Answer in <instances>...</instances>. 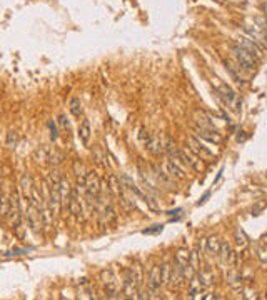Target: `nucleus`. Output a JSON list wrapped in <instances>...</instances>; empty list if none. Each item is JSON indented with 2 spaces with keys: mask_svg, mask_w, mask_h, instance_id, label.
Here are the masks:
<instances>
[{
  "mask_svg": "<svg viewBox=\"0 0 267 300\" xmlns=\"http://www.w3.org/2000/svg\"><path fill=\"white\" fill-rule=\"evenodd\" d=\"M142 284V267L139 264H134L129 270L125 272V280L122 287L124 298H140L139 297V287Z\"/></svg>",
  "mask_w": 267,
  "mask_h": 300,
  "instance_id": "nucleus-1",
  "label": "nucleus"
},
{
  "mask_svg": "<svg viewBox=\"0 0 267 300\" xmlns=\"http://www.w3.org/2000/svg\"><path fill=\"white\" fill-rule=\"evenodd\" d=\"M60 180H62V175H60L59 170H52L49 175V184H47V189H49V205L50 210L53 213V217L60 212Z\"/></svg>",
  "mask_w": 267,
  "mask_h": 300,
  "instance_id": "nucleus-2",
  "label": "nucleus"
},
{
  "mask_svg": "<svg viewBox=\"0 0 267 300\" xmlns=\"http://www.w3.org/2000/svg\"><path fill=\"white\" fill-rule=\"evenodd\" d=\"M5 220L9 222L12 230H17L20 224H22L24 215H22V207H20V193L17 189H12L10 200H9V210H7Z\"/></svg>",
  "mask_w": 267,
  "mask_h": 300,
  "instance_id": "nucleus-3",
  "label": "nucleus"
},
{
  "mask_svg": "<svg viewBox=\"0 0 267 300\" xmlns=\"http://www.w3.org/2000/svg\"><path fill=\"white\" fill-rule=\"evenodd\" d=\"M100 284L104 287V292L107 298H120L122 295L119 293V285H117V278L116 273L112 269H104L100 272Z\"/></svg>",
  "mask_w": 267,
  "mask_h": 300,
  "instance_id": "nucleus-4",
  "label": "nucleus"
},
{
  "mask_svg": "<svg viewBox=\"0 0 267 300\" xmlns=\"http://www.w3.org/2000/svg\"><path fill=\"white\" fill-rule=\"evenodd\" d=\"M100 189H102V185H100V178L96 172H87V178H85V185H84V190H85V197H87V204L92 209L93 204H96V198L99 195Z\"/></svg>",
  "mask_w": 267,
  "mask_h": 300,
  "instance_id": "nucleus-5",
  "label": "nucleus"
},
{
  "mask_svg": "<svg viewBox=\"0 0 267 300\" xmlns=\"http://www.w3.org/2000/svg\"><path fill=\"white\" fill-rule=\"evenodd\" d=\"M27 224H29V229L35 233V235H39L40 229H42V217H40L39 204L32 202V200L27 204Z\"/></svg>",
  "mask_w": 267,
  "mask_h": 300,
  "instance_id": "nucleus-6",
  "label": "nucleus"
},
{
  "mask_svg": "<svg viewBox=\"0 0 267 300\" xmlns=\"http://www.w3.org/2000/svg\"><path fill=\"white\" fill-rule=\"evenodd\" d=\"M232 52H234V55H236L239 65L242 67L245 72H254V69H256V58H254L251 52H247L244 47H240V45H234Z\"/></svg>",
  "mask_w": 267,
  "mask_h": 300,
  "instance_id": "nucleus-7",
  "label": "nucleus"
},
{
  "mask_svg": "<svg viewBox=\"0 0 267 300\" xmlns=\"http://www.w3.org/2000/svg\"><path fill=\"white\" fill-rule=\"evenodd\" d=\"M10 180L9 178H2L0 180V218L5 220L7 217V210H9V200H10Z\"/></svg>",
  "mask_w": 267,
  "mask_h": 300,
  "instance_id": "nucleus-8",
  "label": "nucleus"
},
{
  "mask_svg": "<svg viewBox=\"0 0 267 300\" xmlns=\"http://www.w3.org/2000/svg\"><path fill=\"white\" fill-rule=\"evenodd\" d=\"M185 282V277H184V267L179 265L177 262H174L170 265V272H169V278H167V287L172 290V289H179L180 285Z\"/></svg>",
  "mask_w": 267,
  "mask_h": 300,
  "instance_id": "nucleus-9",
  "label": "nucleus"
},
{
  "mask_svg": "<svg viewBox=\"0 0 267 300\" xmlns=\"http://www.w3.org/2000/svg\"><path fill=\"white\" fill-rule=\"evenodd\" d=\"M160 287H162V282H160V275H159V265H154L149 273V278H147V293H149L147 297L157 298Z\"/></svg>",
  "mask_w": 267,
  "mask_h": 300,
  "instance_id": "nucleus-10",
  "label": "nucleus"
},
{
  "mask_svg": "<svg viewBox=\"0 0 267 300\" xmlns=\"http://www.w3.org/2000/svg\"><path fill=\"white\" fill-rule=\"evenodd\" d=\"M67 210L75 218H84V210H82V202H80V190L77 187H72V192H70V198H69V204H67Z\"/></svg>",
  "mask_w": 267,
  "mask_h": 300,
  "instance_id": "nucleus-11",
  "label": "nucleus"
},
{
  "mask_svg": "<svg viewBox=\"0 0 267 300\" xmlns=\"http://www.w3.org/2000/svg\"><path fill=\"white\" fill-rule=\"evenodd\" d=\"M185 144H187V149H189L192 153H196L197 157H212V152L207 149V147L200 142L197 137H187L185 138Z\"/></svg>",
  "mask_w": 267,
  "mask_h": 300,
  "instance_id": "nucleus-12",
  "label": "nucleus"
},
{
  "mask_svg": "<svg viewBox=\"0 0 267 300\" xmlns=\"http://www.w3.org/2000/svg\"><path fill=\"white\" fill-rule=\"evenodd\" d=\"M216 89H217V93H219V97L224 100L225 104H229V105H234L237 102V95H236V92H234L232 89L227 84H222V82H219L216 85Z\"/></svg>",
  "mask_w": 267,
  "mask_h": 300,
  "instance_id": "nucleus-13",
  "label": "nucleus"
},
{
  "mask_svg": "<svg viewBox=\"0 0 267 300\" xmlns=\"http://www.w3.org/2000/svg\"><path fill=\"white\" fill-rule=\"evenodd\" d=\"M107 190H109L110 195L116 198H119L125 192L124 185L120 184V178L117 175H113V173H110V175L107 177Z\"/></svg>",
  "mask_w": 267,
  "mask_h": 300,
  "instance_id": "nucleus-14",
  "label": "nucleus"
},
{
  "mask_svg": "<svg viewBox=\"0 0 267 300\" xmlns=\"http://www.w3.org/2000/svg\"><path fill=\"white\" fill-rule=\"evenodd\" d=\"M194 120H196V127H200V129H205V130H214L216 132V125L211 120V117L207 115L205 112L202 110H196L194 112Z\"/></svg>",
  "mask_w": 267,
  "mask_h": 300,
  "instance_id": "nucleus-15",
  "label": "nucleus"
},
{
  "mask_svg": "<svg viewBox=\"0 0 267 300\" xmlns=\"http://www.w3.org/2000/svg\"><path fill=\"white\" fill-rule=\"evenodd\" d=\"M182 155H184V160H185V165H187V167H190L192 170L200 172V170L204 169L202 158H200V157H197L196 153H192L189 149L182 150Z\"/></svg>",
  "mask_w": 267,
  "mask_h": 300,
  "instance_id": "nucleus-16",
  "label": "nucleus"
},
{
  "mask_svg": "<svg viewBox=\"0 0 267 300\" xmlns=\"http://www.w3.org/2000/svg\"><path fill=\"white\" fill-rule=\"evenodd\" d=\"M194 133H196L197 138H204V140H209V142H214V144H219L222 137H220L219 130H205V129H200V127H196L194 125Z\"/></svg>",
  "mask_w": 267,
  "mask_h": 300,
  "instance_id": "nucleus-17",
  "label": "nucleus"
},
{
  "mask_svg": "<svg viewBox=\"0 0 267 300\" xmlns=\"http://www.w3.org/2000/svg\"><path fill=\"white\" fill-rule=\"evenodd\" d=\"M145 149L149 150L152 155H160L164 152V142L157 135H149L145 140Z\"/></svg>",
  "mask_w": 267,
  "mask_h": 300,
  "instance_id": "nucleus-18",
  "label": "nucleus"
},
{
  "mask_svg": "<svg viewBox=\"0 0 267 300\" xmlns=\"http://www.w3.org/2000/svg\"><path fill=\"white\" fill-rule=\"evenodd\" d=\"M73 173H75V178H77V189H84L85 185V178H87V169L85 165L80 162V160H73Z\"/></svg>",
  "mask_w": 267,
  "mask_h": 300,
  "instance_id": "nucleus-19",
  "label": "nucleus"
},
{
  "mask_svg": "<svg viewBox=\"0 0 267 300\" xmlns=\"http://www.w3.org/2000/svg\"><path fill=\"white\" fill-rule=\"evenodd\" d=\"M20 189H22V197L27 204L30 202L32 198V189H33V182H32V177L29 173H24L22 178H20Z\"/></svg>",
  "mask_w": 267,
  "mask_h": 300,
  "instance_id": "nucleus-20",
  "label": "nucleus"
},
{
  "mask_svg": "<svg viewBox=\"0 0 267 300\" xmlns=\"http://www.w3.org/2000/svg\"><path fill=\"white\" fill-rule=\"evenodd\" d=\"M70 192H72L70 182L65 177H62V180H60V207H62V209H67V204H69V198H70Z\"/></svg>",
  "mask_w": 267,
  "mask_h": 300,
  "instance_id": "nucleus-21",
  "label": "nucleus"
},
{
  "mask_svg": "<svg viewBox=\"0 0 267 300\" xmlns=\"http://www.w3.org/2000/svg\"><path fill=\"white\" fill-rule=\"evenodd\" d=\"M152 172H154V177H156V180L160 185H164L165 189H169V190L174 189V184H172L169 173H165L162 169H159V167H156V165L152 167Z\"/></svg>",
  "mask_w": 267,
  "mask_h": 300,
  "instance_id": "nucleus-22",
  "label": "nucleus"
},
{
  "mask_svg": "<svg viewBox=\"0 0 267 300\" xmlns=\"http://www.w3.org/2000/svg\"><path fill=\"white\" fill-rule=\"evenodd\" d=\"M90 135H92V129H90V122L87 118H84L79 125V137L82 140L84 145H89L90 142Z\"/></svg>",
  "mask_w": 267,
  "mask_h": 300,
  "instance_id": "nucleus-23",
  "label": "nucleus"
},
{
  "mask_svg": "<svg viewBox=\"0 0 267 300\" xmlns=\"http://www.w3.org/2000/svg\"><path fill=\"white\" fill-rule=\"evenodd\" d=\"M219 249H220V240L217 235H211L205 242V252L209 253L211 257H217L219 255Z\"/></svg>",
  "mask_w": 267,
  "mask_h": 300,
  "instance_id": "nucleus-24",
  "label": "nucleus"
},
{
  "mask_svg": "<svg viewBox=\"0 0 267 300\" xmlns=\"http://www.w3.org/2000/svg\"><path fill=\"white\" fill-rule=\"evenodd\" d=\"M197 278L200 280V284L204 285V289H209V287L214 284V278H216V275H214V272L211 269H204L196 273Z\"/></svg>",
  "mask_w": 267,
  "mask_h": 300,
  "instance_id": "nucleus-25",
  "label": "nucleus"
},
{
  "mask_svg": "<svg viewBox=\"0 0 267 300\" xmlns=\"http://www.w3.org/2000/svg\"><path fill=\"white\" fill-rule=\"evenodd\" d=\"M167 173H169L172 178H177V180L185 178L184 169L180 165H177L176 162H172V160H169V162H167Z\"/></svg>",
  "mask_w": 267,
  "mask_h": 300,
  "instance_id": "nucleus-26",
  "label": "nucleus"
},
{
  "mask_svg": "<svg viewBox=\"0 0 267 300\" xmlns=\"http://www.w3.org/2000/svg\"><path fill=\"white\" fill-rule=\"evenodd\" d=\"M219 257L222 258L224 264H231L232 258H234V252H232V247L227 244V242H220V249H219Z\"/></svg>",
  "mask_w": 267,
  "mask_h": 300,
  "instance_id": "nucleus-27",
  "label": "nucleus"
},
{
  "mask_svg": "<svg viewBox=\"0 0 267 300\" xmlns=\"http://www.w3.org/2000/svg\"><path fill=\"white\" fill-rule=\"evenodd\" d=\"M240 40H242V44H239V45L244 47V49L247 52H251L252 55H257V57L262 55V53H260V52H262V49H260V47L254 42V40H251V38H240Z\"/></svg>",
  "mask_w": 267,
  "mask_h": 300,
  "instance_id": "nucleus-28",
  "label": "nucleus"
},
{
  "mask_svg": "<svg viewBox=\"0 0 267 300\" xmlns=\"http://www.w3.org/2000/svg\"><path fill=\"white\" fill-rule=\"evenodd\" d=\"M236 244H237V250H239V253H240V252H242V253L247 252V247H249V240H247L244 230H240V229L236 230Z\"/></svg>",
  "mask_w": 267,
  "mask_h": 300,
  "instance_id": "nucleus-29",
  "label": "nucleus"
},
{
  "mask_svg": "<svg viewBox=\"0 0 267 300\" xmlns=\"http://www.w3.org/2000/svg\"><path fill=\"white\" fill-rule=\"evenodd\" d=\"M49 155H50V149L47 145H42L35 150V153H33V158H35L39 164H49Z\"/></svg>",
  "mask_w": 267,
  "mask_h": 300,
  "instance_id": "nucleus-30",
  "label": "nucleus"
},
{
  "mask_svg": "<svg viewBox=\"0 0 267 300\" xmlns=\"http://www.w3.org/2000/svg\"><path fill=\"white\" fill-rule=\"evenodd\" d=\"M227 284H229L234 290H240L242 287H240V275L236 269H231L227 272Z\"/></svg>",
  "mask_w": 267,
  "mask_h": 300,
  "instance_id": "nucleus-31",
  "label": "nucleus"
},
{
  "mask_svg": "<svg viewBox=\"0 0 267 300\" xmlns=\"http://www.w3.org/2000/svg\"><path fill=\"white\" fill-rule=\"evenodd\" d=\"M69 110L73 117H80L82 115V102H80L79 97H72L69 102Z\"/></svg>",
  "mask_w": 267,
  "mask_h": 300,
  "instance_id": "nucleus-32",
  "label": "nucleus"
},
{
  "mask_svg": "<svg viewBox=\"0 0 267 300\" xmlns=\"http://www.w3.org/2000/svg\"><path fill=\"white\" fill-rule=\"evenodd\" d=\"M169 272H170V262L165 258L164 262L159 265V275H160V282H162V285L167 284V278H169Z\"/></svg>",
  "mask_w": 267,
  "mask_h": 300,
  "instance_id": "nucleus-33",
  "label": "nucleus"
},
{
  "mask_svg": "<svg viewBox=\"0 0 267 300\" xmlns=\"http://www.w3.org/2000/svg\"><path fill=\"white\" fill-rule=\"evenodd\" d=\"M62 158H64V155H62V153H60L57 149H50L49 164H52V165H59L60 162H62Z\"/></svg>",
  "mask_w": 267,
  "mask_h": 300,
  "instance_id": "nucleus-34",
  "label": "nucleus"
},
{
  "mask_svg": "<svg viewBox=\"0 0 267 300\" xmlns=\"http://www.w3.org/2000/svg\"><path fill=\"white\" fill-rule=\"evenodd\" d=\"M15 144H17V132L10 130L9 133H7V147H9V149H13Z\"/></svg>",
  "mask_w": 267,
  "mask_h": 300,
  "instance_id": "nucleus-35",
  "label": "nucleus"
},
{
  "mask_svg": "<svg viewBox=\"0 0 267 300\" xmlns=\"http://www.w3.org/2000/svg\"><path fill=\"white\" fill-rule=\"evenodd\" d=\"M257 255L260 258V262L265 264V242H264V238H260V244H259V249H257Z\"/></svg>",
  "mask_w": 267,
  "mask_h": 300,
  "instance_id": "nucleus-36",
  "label": "nucleus"
},
{
  "mask_svg": "<svg viewBox=\"0 0 267 300\" xmlns=\"http://www.w3.org/2000/svg\"><path fill=\"white\" fill-rule=\"evenodd\" d=\"M59 122H60V127H62L64 130H69V129H70V124H69V120H67V117L64 115V113H62V115L59 117Z\"/></svg>",
  "mask_w": 267,
  "mask_h": 300,
  "instance_id": "nucleus-37",
  "label": "nucleus"
},
{
  "mask_svg": "<svg viewBox=\"0 0 267 300\" xmlns=\"http://www.w3.org/2000/svg\"><path fill=\"white\" fill-rule=\"evenodd\" d=\"M49 129H50V138L52 140H57V127H55V124H53L52 122V120H50V122H49Z\"/></svg>",
  "mask_w": 267,
  "mask_h": 300,
  "instance_id": "nucleus-38",
  "label": "nucleus"
},
{
  "mask_svg": "<svg viewBox=\"0 0 267 300\" xmlns=\"http://www.w3.org/2000/svg\"><path fill=\"white\" fill-rule=\"evenodd\" d=\"M162 232V225H154V229H145L144 233H147V235H152V233H159Z\"/></svg>",
  "mask_w": 267,
  "mask_h": 300,
  "instance_id": "nucleus-39",
  "label": "nucleus"
},
{
  "mask_svg": "<svg viewBox=\"0 0 267 300\" xmlns=\"http://www.w3.org/2000/svg\"><path fill=\"white\" fill-rule=\"evenodd\" d=\"M96 158H97V164H100V165H107V162H105V155L100 150H96Z\"/></svg>",
  "mask_w": 267,
  "mask_h": 300,
  "instance_id": "nucleus-40",
  "label": "nucleus"
}]
</instances>
